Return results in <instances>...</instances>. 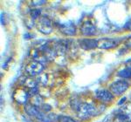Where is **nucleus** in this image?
Returning a JSON list of instances; mask_svg holds the SVG:
<instances>
[{
  "label": "nucleus",
  "mask_w": 131,
  "mask_h": 122,
  "mask_svg": "<svg viewBox=\"0 0 131 122\" xmlns=\"http://www.w3.org/2000/svg\"><path fill=\"white\" fill-rule=\"evenodd\" d=\"M23 84H24L25 87H29V89H31V88L37 87L38 82H37V80H35L33 78H25L24 83Z\"/></svg>",
  "instance_id": "obj_12"
},
{
  "label": "nucleus",
  "mask_w": 131,
  "mask_h": 122,
  "mask_svg": "<svg viewBox=\"0 0 131 122\" xmlns=\"http://www.w3.org/2000/svg\"><path fill=\"white\" fill-rule=\"evenodd\" d=\"M122 39H109V38H103L98 40V47L103 50H109L115 48L121 43Z\"/></svg>",
  "instance_id": "obj_5"
},
{
  "label": "nucleus",
  "mask_w": 131,
  "mask_h": 122,
  "mask_svg": "<svg viewBox=\"0 0 131 122\" xmlns=\"http://www.w3.org/2000/svg\"><path fill=\"white\" fill-rule=\"evenodd\" d=\"M41 109L43 111H45V112H49L51 111V109H52V107H51L49 105H46V104H43L41 106Z\"/></svg>",
  "instance_id": "obj_18"
},
{
  "label": "nucleus",
  "mask_w": 131,
  "mask_h": 122,
  "mask_svg": "<svg viewBox=\"0 0 131 122\" xmlns=\"http://www.w3.org/2000/svg\"><path fill=\"white\" fill-rule=\"evenodd\" d=\"M125 64L127 65V67H130L131 68V58H129V59L126 60Z\"/></svg>",
  "instance_id": "obj_22"
},
{
  "label": "nucleus",
  "mask_w": 131,
  "mask_h": 122,
  "mask_svg": "<svg viewBox=\"0 0 131 122\" xmlns=\"http://www.w3.org/2000/svg\"><path fill=\"white\" fill-rule=\"evenodd\" d=\"M125 45L127 46L128 48H131V36L128 38L125 41Z\"/></svg>",
  "instance_id": "obj_20"
},
{
  "label": "nucleus",
  "mask_w": 131,
  "mask_h": 122,
  "mask_svg": "<svg viewBox=\"0 0 131 122\" xmlns=\"http://www.w3.org/2000/svg\"><path fill=\"white\" fill-rule=\"evenodd\" d=\"M59 122H76L73 118L69 116H65V115H60L59 116Z\"/></svg>",
  "instance_id": "obj_17"
},
{
  "label": "nucleus",
  "mask_w": 131,
  "mask_h": 122,
  "mask_svg": "<svg viewBox=\"0 0 131 122\" xmlns=\"http://www.w3.org/2000/svg\"><path fill=\"white\" fill-rule=\"evenodd\" d=\"M25 111L26 113V114H28L31 117H35L37 118L38 115L40 113L41 111L39 110V107L35 106L32 104H26L25 106Z\"/></svg>",
  "instance_id": "obj_11"
},
{
  "label": "nucleus",
  "mask_w": 131,
  "mask_h": 122,
  "mask_svg": "<svg viewBox=\"0 0 131 122\" xmlns=\"http://www.w3.org/2000/svg\"><path fill=\"white\" fill-rule=\"evenodd\" d=\"M36 26H37L38 31H39L43 34H50L52 31V23L50 18H48L46 16H41L40 18L38 19L36 23Z\"/></svg>",
  "instance_id": "obj_2"
},
{
  "label": "nucleus",
  "mask_w": 131,
  "mask_h": 122,
  "mask_svg": "<svg viewBox=\"0 0 131 122\" xmlns=\"http://www.w3.org/2000/svg\"><path fill=\"white\" fill-rule=\"evenodd\" d=\"M129 87V83L124 79L116 80L111 84L110 86V92L114 95L120 96L122 93H124Z\"/></svg>",
  "instance_id": "obj_3"
},
{
  "label": "nucleus",
  "mask_w": 131,
  "mask_h": 122,
  "mask_svg": "<svg viewBox=\"0 0 131 122\" xmlns=\"http://www.w3.org/2000/svg\"><path fill=\"white\" fill-rule=\"evenodd\" d=\"M44 4H46V1L45 0H41V1H33L32 3H31V5H44Z\"/></svg>",
  "instance_id": "obj_19"
},
{
  "label": "nucleus",
  "mask_w": 131,
  "mask_h": 122,
  "mask_svg": "<svg viewBox=\"0 0 131 122\" xmlns=\"http://www.w3.org/2000/svg\"><path fill=\"white\" fill-rule=\"evenodd\" d=\"M104 108H101V106H97L94 104H90V103H83L79 110L77 111V115L79 119L82 120H86V119H90L93 116H96V115L100 114V113L102 112Z\"/></svg>",
  "instance_id": "obj_1"
},
{
  "label": "nucleus",
  "mask_w": 131,
  "mask_h": 122,
  "mask_svg": "<svg viewBox=\"0 0 131 122\" xmlns=\"http://www.w3.org/2000/svg\"><path fill=\"white\" fill-rule=\"evenodd\" d=\"M79 45L83 50H93L98 47V40L94 39H81L78 40Z\"/></svg>",
  "instance_id": "obj_8"
},
{
  "label": "nucleus",
  "mask_w": 131,
  "mask_h": 122,
  "mask_svg": "<svg viewBox=\"0 0 131 122\" xmlns=\"http://www.w3.org/2000/svg\"><path fill=\"white\" fill-rule=\"evenodd\" d=\"M24 38L25 39H31V38H32V36H31V34H25V35H24Z\"/></svg>",
  "instance_id": "obj_24"
},
{
  "label": "nucleus",
  "mask_w": 131,
  "mask_h": 122,
  "mask_svg": "<svg viewBox=\"0 0 131 122\" xmlns=\"http://www.w3.org/2000/svg\"><path fill=\"white\" fill-rule=\"evenodd\" d=\"M95 97L98 100L103 103H109L113 101L114 100V94L110 91L106 89H101L96 92Z\"/></svg>",
  "instance_id": "obj_7"
},
{
  "label": "nucleus",
  "mask_w": 131,
  "mask_h": 122,
  "mask_svg": "<svg viewBox=\"0 0 131 122\" xmlns=\"http://www.w3.org/2000/svg\"><path fill=\"white\" fill-rule=\"evenodd\" d=\"M29 93L24 89H17L13 92V99L19 105H26L28 100Z\"/></svg>",
  "instance_id": "obj_6"
},
{
  "label": "nucleus",
  "mask_w": 131,
  "mask_h": 122,
  "mask_svg": "<svg viewBox=\"0 0 131 122\" xmlns=\"http://www.w3.org/2000/svg\"><path fill=\"white\" fill-rule=\"evenodd\" d=\"M60 30L67 36H73L76 33V27L73 22H67L60 25Z\"/></svg>",
  "instance_id": "obj_10"
},
{
  "label": "nucleus",
  "mask_w": 131,
  "mask_h": 122,
  "mask_svg": "<svg viewBox=\"0 0 131 122\" xmlns=\"http://www.w3.org/2000/svg\"><path fill=\"white\" fill-rule=\"evenodd\" d=\"M118 76L122 79H131V68L126 67L118 71Z\"/></svg>",
  "instance_id": "obj_13"
},
{
  "label": "nucleus",
  "mask_w": 131,
  "mask_h": 122,
  "mask_svg": "<svg viewBox=\"0 0 131 122\" xmlns=\"http://www.w3.org/2000/svg\"><path fill=\"white\" fill-rule=\"evenodd\" d=\"M128 122H131V119H130V120H129V121H128Z\"/></svg>",
  "instance_id": "obj_26"
},
{
  "label": "nucleus",
  "mask_w": 131,
  "mask_h": 122,
  "mask_svg": "<svg viewBox=\"0 0 131 122\" xmlns=\"http://www.w3.org/2000/svg\"><path fill=\"white\" fill-rule=\"evenodd\" d=\"M127 28L128 29V30H130L131 31V19L128 21V24H127Z\"/></svg>",
  "instance_id": "obj_23"
},
{
  "label": "nucleus",
  "mask_w": 131,
  "mask_h": 122,
  "mask_svg": "<svg viewBox=\"0 0 131 122\" xmlns=\"http://www.w3.org/2000/svg\"><path fill=\"white\" fill-rule=\"evenodd\" d=\"M81 102L80 101V100L79 99H73V100H72L71 101V106H72V107H73L74 110H76V111H78L79 110V108L81 107Z\"/></svg>",
  "instance_id": "obj_16"
},
{
  "label": "nucleus",
  "mask_w": 131,
  "mask_h": 122,
  "mask_svg": "<svg viewBox=\"0 0 131 122\" xmlns=\"http://www.w3.org/2000/svg\"><path fill=\"white\" fill-rule=\"evenodd\" d=\"M1 24L2 25L5 24V19H4V13L1 14Z\"/></svg>",
  "instance_id": "obj_25"
},
{
  "label": "nucleus",
  "mask_w": 131,
  "mask_h": 122,
  "mask_svg": "<svg viewBox=\"0 0 131 122\" xmlns=\"http://www.w3.org/2000/svg\"><path fill=\"white\" fill-rule=\"evenodd\" d=\"M43 70H44L43 64L37 60H31L25 66V71L31 77L40 74L42 71H43Z\"/></svg>",
  "instance_id": "obj_4"
},
{
  "label": "nucleus",
  "mask_w": 131,
  "mask_h": 122,
  "mask_svg": "<svg viewBox=\"0 0 131 122\" xmlns=\"http://www.w3.org/2000/svg\"><path fill=\"white\" fill-rule=\"evenodd\" d=\"M81 32L83 36H92L96 32V26L89 20L85 21L81 26Z\"/></svg>",
  "instance_id": "obj_9"
},
{
  "label": "nucleus",
  "mask_w": 131,
  "mask_h": 122,
  "mask_svg": "<svg viewBox=\"0 0 131 122\" xmlns=\"http://www.w3.org/2000/svg\"><path fill=\"white\" fill-rule=\"evenodd\" d=\"M40 14H41L40 9H32V10H31V11H30L31 18L33 20L40 18Z\"/></svg>",
  "instance_id": "obj_14"
},
{
  "label": "nucleus",
  "mask_w": 131,
  "mask_h": 122,
  "mask_svg": "<svg viewBox=\"0 0 131 122\" xmlns=\"http://www.w3.org/2000/svg\"><path fill=\"white\" fill-rule=\"evenodd\" d=\"M126 99H127V98H126V97H123V98H122V100H120V101H119V102H118V106H122V104H123V103H124V102H125V101H126Z\"/></svg>",
  "instance_id": "obj_21"
},
{
  "label": "nucleus",
  "mask_w": 131,
  "mask_h": 122,
  "mask_svg": "<svg viewBox=\"0 0 131 122\" xmlns=\"http://www.w3.org/2000/svg\"><path fill=\"white\" fill-rule=\"evenodd\" d=\"M33 102H32V105H34L35 106L39 107V106H41L43 105V99H42L41 96H39V94H37L36 96L33 97Z\"/></svg>",
  "instance_id": "obj_15"
}]
</instances>
